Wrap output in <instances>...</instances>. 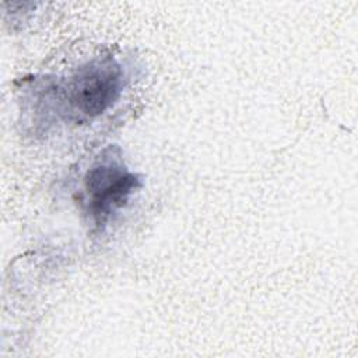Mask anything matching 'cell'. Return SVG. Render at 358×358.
Segmentation results:
<instances>
[{
	"instance_id": "cell-2",
	"label": "cell",
	"mask_w": 358,
	"mask_h": 358,
	"mask_svg": "<svg viewBox=\"0 0 358 358\" xmlns=\"http://www.w3.org/2000/svg\"><path fill=\"white\" fill-rule=\"evenodd\" d=\"M141 186L138 176L116 158H102L84 178L88 213L98 228L122 208L129 197Z\"/></svg>"
},
{
	"instance_id": "cell-1",
	"label": "cell",
	"mask_w": 358,
	"mask_h": 358,
	"mask_svg": "<svg viewBox=\"0 0 358 358\" xmlns=\"http://www.w3.org/2000/svg\"><path fill=\"white\" fill-rule=\"evenodd\" d=\"M122 88V69L108 57L80 67L64 90L73 109L91 119L108 110L119 99Z\"/></svg>"
}]
</instances>
